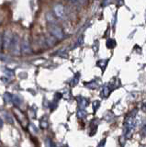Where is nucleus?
Listing matches in <instances>:
<instances>
[{
  "mask_svg": "<svg viewBox=\"0 0 146 147\" xmlns=\"http://www.w3.org/2000/svg\"><path fill=\"white\" fill-rule=\"evenodd\" d=\"M49 30L52 33V35L56 39H63V31L60 27L56 24L49 25Z\"/></svg>",
  "mask_w": 146,
  "mask_h": 147,
  "instance_id": "1",
  "label": "nucleus"
},
{
  "mask_svg": "<svg viewBox=\"0 0 146 147\" xmlns=\"http://www.w3.org/2000/svg\"><path fill=\"white\" fill-rule=\"evenodd\" d=\"M13 34L10 30H6L5 33H4V36H3V48L4 49H8L10 47L11 45V42H12V40H13Z\"/></svg>",
  "mask_w": 146,
  "mask_h": 147,
  "instance_id": "2",
  "label": "nucleus"
},
{
  "mask_svg": "<svg viewBox=\"0 0 146 147\" xmlns=\"http://www.w3.org/2000/svg\"><path fill=\"white\" fill-rule=\"evenodd\" d=\"M11 52L14 54H19L20 53V39L17 36H14L13 37L12 42H11Z\"/></svg>",
  "mask_w": 146,
  "mask_h": 147,
  "instance_id": "3",
  "label": "nucleus"
},
{
  "mask_svg": "<svg viewBox=\"0 0 146 147\" xmlns=\"http://www.w3.org/2000/svg\"><path fill=\"white\" fill-rule=\"evenodd\" d=\"M21 51L23 53H26V54H29L31 53V49H30V44L29 42V40L25 38L23 40L21 43Z\"/></svg>",
  "mask_w": 146,
  "mask_h": 147,
  "instance_id": "4",
  "label": "nucleus"
},
{
  "mask_svg": "<svg viewBox=\"0 0 146 147\" xmlns=\"http://www.w3.org/2000/svg\"><path fill=\"white\" fill-rule=\"evenodd\" d=\"M53 10H54V15L56 17L58 18L65 17V7H63V6H62V5H56V6L54 7Z\"/></svg>",
  "mask_w": 146,
  "mask_h": 147,
  "instance_id": "5",
  "label": "nucleus"
},
{
  "mask_svg": "<svg viewBox=\"0 0 146 147\" xmlns=\"http://www.w3.org/2000/svg\"><path fill=\"white\" fill-rule=\"evenodd\" d=\"M46 20L50 23V25L55 24V18H54V16L52 15L51 12H49V13L46 14Z\"/></svg>",
  "mask_w": 146,
  "mask_h": 147,
  "instance_id": "6",
  "label": "nucleus"
},
{
  "mask_svg": "<svg viewBox=\"0 0 146 147\" xmlns=\"http://www.w3.org/2000/svg\"><path fill=\"white\" fill-rule=\"evenodd\" d=\"M11 102L16 106H20L21 104V100L20 98V96H17L16 95H12V101Z\"/></svg>",
  "mask_w": 146,
  "mask_h": 147,
  "instance_id": "7",
  "label": "nucleus"
},
{
  "mask_svg": "<svg viewBox=\"0 0 146 147\" xmlns=\"http://www.w3.org/2000/svg\"><path fill=\"white\" fill-rule=\"evenodd\" d=\"M4 99H5V101L7 103H10L12 101V95L8 94V93H6L5 96H4Z\"/></svg>",
  "mask_w": 146,
  "mask_h": 147,
  "instance_id": "8",
  "label": "nucleus"
},
{
  "mask_svg": "<svg viewBox=\"0 0 146 147\" xmlns=\"http://www.w3.org/2000/svg\"><path fill=\"white\" fill-rule=\"evenodd\" d=\"M46 41L49 46H52V45H54V43H55V38H54V37H50L49 39L46 40Z\"/></svg>",
  "mask_w": 146,
  "mask_h": 147,
  "instance_id": "9",
  "label": "nucleus"
},
{
  "mask_svg": "<svg viewBox=\"0 0 146 147\" xmlns=\"http://www.w3.org/2000/svg\"><path fill=\"white\" fill-rule=\"evenodd\" d=\"M77 116H78L79 118H84V117L86 116V113H85V110H83V109H79V110H78V112H77Z\"/></svg>",
  "mask_w": 146,
  "mask_h": 147,
  "instance_id": "10",
  "label": "nucleus"
},
{
  "mask_svg": "<svg viewBox=\"0 0 146 147\" xmlns=\"http://www.w3.org/2000/svg\"><path fill=\"white\" fill-rule=\"evenodd\" d=\"M49 124L47 122V121H40V127H42V129H46L48 128Z\"/></svg>",
  "mask_w": 146,
  "mask_h": 147,
  "instance_id": "11",
  "label": "nucleus"
},
{
  "mask_svg": "<svg viewBox=\"0 0 146 147\" xmlns=\"http://www.w3.org/2000/svg\"><path fill=\"white\" fill-rule=\"evenodd\" d=\"M81 99H82V101H80V102H79V106L81 108H84V107H85L86 105H87V102H86V99H85V98H81Z\"/></svg>",
  "mask_w": 146,
  "mask_h": 147,
  "instance_id": "12",
  "label": "nucleus"
},
{
  "mask_svg": "<svg viewBox=\"0 0 146 147\" xmlns=\"http://www.w3.org/2000/svg\"><path fill=\"white\" fill-rule=\"evenodd\" d=\"M3 48V40H2V36L0 35V51Z\"/></svg>",
  "mask_w": 146,
  "mask_h": 147,
  "instance_id": "13",
  "label": "nucleus"
},
{
  "mask_svg": "<svg viewBox=\"0 0 146 147\" xmlns=\"http://www.w3.org/2000/svg\"><path fill=\"white\" fill-rule=\"evenodd\" d=\"M99 106V103H98V101H95V103H94V107H95V110H97L98 107Z\"/></svg>",
  "mask_w": 146,
  "mask_h": 147,
  "instance_id": "14",
  "label": "nucleus"
},
{
  "mask_svg": "<svg viewBox=\"0 0 146 147\" xmlns=\"http://www.w3.org/2000/svg\"><path fill=\"white\" fill-rule=\"evenodd\" d=\"M3 126V121H2V119H0V128H1Z\"/></svg>",
  "mask_w": 146,
  "mask_h": 147,
  "instance_id": "15",
  "label": "nucleus"
},
{
  "mask_svg": "<svg viewBox=\"0 0 146 147\" xmlns=\"http://www.w3.org/2000/svg\"><path fill=\"white\" fill-rule=\"evenodd\" d=\"M50 147H56V146H55V144H52V145L50 146Z\"/></svg>",
  "mask_w": 146,
  "mask_h": 147,
  "instance_id": "16",
  "label": "nucleus"
},
{
  "mask_svg": "<svg viewBox=\"0 0 146 147\" xmlns=\"http://www.w3.org/2000/svg\"><path fill=\"white\" fill-rule=\"evenodd\" d=\"M0 24H1V20H0Z\"/></svg>",
  "mask_w": 146,
  "mask_h": 147,
  "instance_id": "17",
  "label": "nucleus"
}]
</instances>
